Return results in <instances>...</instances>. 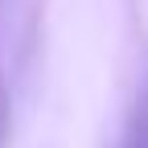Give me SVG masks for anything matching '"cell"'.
I'll return each instance as SVG.
<instances>
[{
	"instance_id": "6da1fadb",
	"label": "cell",
	"mask_w": 148,
	"mask_h": 148,
	"mask_svg": "<svg viewBox=\"0 0 148 148\" xmlns=\"http://www.w3.org/2000/svg\"><path fill=\"white\" fill-rule=\"evenodd\" d=\"M119 148H148V78H144L140 95H136V107H132V115H127Z\"/></svg>"
}]
</instances>
